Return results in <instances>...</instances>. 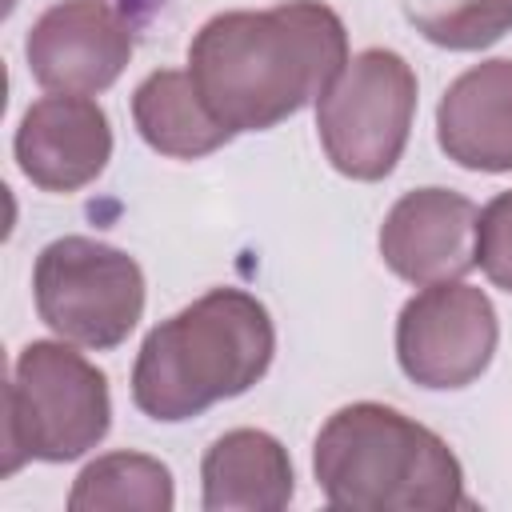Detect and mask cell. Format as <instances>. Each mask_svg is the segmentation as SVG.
Here are the masks:
<instances>
[{
  "mask_svg": "<svg viewBox=\"0 0 512 512\" xmlns=\"http://www.w3.org/2000/svg\"><path fill=\"white\" fill-rule=\"evenodd\" d=\"M344 20L320 0L216 12L188 44V76L228 132H264L320 100L348 64Z\"/></svg>",
  "mask_w": 512,
  "mask_h": 512,
  "instance_id": "6da1fadb",
  "label": "cell"
},
{
  "mask_svg": "<svg viewBox=\"0 0 512 512\" xmlns=\"http://www.w3.org/2000/svg\"><path fill=\"white\" fill-rule=\"evenodd\" d=\"M276 356L268 308L244 288H212L160 320L132 364V404L160 424L244 396Z\"/></svg>",
  "mask_w": 512,
  "mask_h": 512,
  "instance_id": "7a4b0ae2",
  "label": "cell"
},
{
  "mask_svg": "<svg viewBox=\"0 0 512 512\" xmlns=\"http://www.w3.org/2000/svg\"><path fill=\"white\" fill-rule=\"evenodd\" d=\"M312 472L324 500L344 512L472 508L448 440L376 400L344 404L320 424Z\"/></svg>",
  "mask_w": 512,
  "mask_h": 512,
  "instance_id": "3957f363",
  "label": "cell"
},
{
  "mask_svg": "<svg viewBox=\"0 0 512 512\" xmlns=\"http://www.w3.org/2000/svg\"><path fill=\"white\" fill-rule=\"evenodd\" d=\"M108 428V376L84 352L68 340H32L16 352L4 388V476L28 460H80Z\"/></svg>",
  "mask_w": 512,
  "mask_h": 512,
  "instance_id": "277c9868",
  "label": "cell"
},
{
  "mask_svg": "<svg viewBox=\"0 0 512 512\" xmlns=\"http://www.w3.org/2000/svg\"><path fill=\"white\" fill-rule=\"evenodd\" d=\"M416 92V72L400 52H356L316 100V136L328 164L348 180H384L404 156Z\"/></svg>",
  "mask_w": 512,
  "mask_h": 512,
  "instance_id": "5b68a950",
  "label": "cell"
},
{
  "mask_svg": "<svg viewBox=\"0 0 512 512\" xmlns=\"http://www.w3.org/2000/svg\"><path fill=\"white\" fill-rule=\"evenodd\" d=\"M32 300L60 340L108 352L144 316V272L124 248L92 236H60L36 256Z\"/></svg>",
  "mask_w": 512,
  "mask_h": 512,
  "instance_id": "8992f818",
  "label": "cell"
},
{
  "mask_svg": "<svg viewBox=\"0 0 512 512\" xmlns=\"http://www.w3.org/2000/svg\"><path fill=\"white\" fill-rule=\"evenodd\" d=\"M500 324L484 288L464 280L424 284L396 316L400 372L432 392L468 388L496 356Z\"/></svg>",
  "mask_w": 512,
  "mask_h": 512,
  "instance_id": "52a82bcc",
  "label": "cell"
},
{
  "mask_svg": "<svg viewBox=\"0 0 512 512\" xmlns=\"http://www.w3.org/2000/svg\"><path fill=\"white\" fill-rule=\"evenodd\" d=\"M132 20L112 0H56L24 36V60L40 88L92 96L132 60Z\"/></svg>",
  "mask_w": 512,
  "mask_h": 512,
  "instance_id": "ba28073f",
  "label": "cell"
},
{
  "mask_svg": "<svg viewBox=\"0 0 512 512\" xmlns=\"http://www.w3.org/2000/svg\"><path fill=\"white\" fill-rule=\"evenodd\" d=\"M476 204L452 188L404 192L380 224V260L408 284L460 280L476 268Z\"/></svg>",
  "mask_w": 512,
  "mask_h": 512,
  "instance_id": "9c48e42d",
  "label": "cell"
},
{
  "mask_svg": "<svg viewBox=\"0 0 512 512\" xmlns=\"http://www.w3.org/2000/svg\"><path fill=\"white\" fill-rule=\"evenodd\" d=\"M12 152L40 192H80L112 160L108 112L92 96H40L20 116Z\"/></svg>",
  "mask_w": 512,
  "mask_h": 512,
  "instance_id": "30bf717a",
  "label": "cell"
},
{
  "mask_svg": "<svg viewBox=\"0 0 512 512\" xmlns=\"http://www.w3.org/2000/svg\"><path fill=\"white\" fill-rule=\"evenodd\" d=\"M436 144L468 172H512V60H480L436 104Z\"/></svg>",
  "mask_w": 512,
  "mask_h": 512,
  "instance_id": "8fae6325",
  "label": "cell"
},
{
  "mask_svg": "<svg viewBox=\"0 0 512 512\" xmlns=\"http://www.w3.org/2000/svg\"><path fill=\"white\" fill-rule=\"evenodd\" d=\"M200 488L208 512H280L296 492L292 456L264 428H232L204 452Z\"/></svg>",
  "mask_w": 512,
  "mask_h": 512,
  "instance_id": "7c38bea8",
  "label": "cell"
},
{
  "mask_svg": "<svg viewBox=\"0 0 512 512\" xmlns=\"http://www.w3.org/2000/svg\"><path fill=\"white\" fill-rule=\"evenodd\" d=\"M132 120L144 144L172 160H200L236 136L208 112L192 76L180 68H160L140 80L132 92Z\"/></svg>",
  "mask_w": 512,
  "mask_h": 512,
  "instance_id": "4fadbf2b",
  "label": "cell"
},
{
  "mask_svg": "<svg viewBox=\"0 0 512 512\" xmlns=\"http://www.w3.org/2000/svg\"><path fill=\"white\" fill-rule=\"evenodd\" d=\"M176 484L168 464L144 452H104L80 468L68 492L72 512H172Z\"/></svg>",
  "mask_w": 512,
  "mask_h": 512,
  "instance_id": "5bb4252c",
  "label": "cell"
},
{
  "mask_svg": "<svg viewBox=\"0 0 512 512\" xmlns=\"http://www.w3.org/2000/svg\"><path fill=\"white\" fill-rule=\"evenodd\" d=\"M404 20L436 48L480 52L512 32V0H400Z\"/></svg>",
  "mask_w": 512,
  "mask_h": 512,
  "instance_id": "9a60e30c",
  "label": "cell"
},
{
  "mask_svg": "<svg viewBox=\"0 0 512 512\" xmlns=\"http://www.w3.org/2000/svg\"><path fill=\"white\" fill-rule=\"evenodd\" d=\"M476 264L496 288L512 292V188L496 192L476 216Z\"/></svg>",
  "mask_w": 512,
  "mask_h": 512,
  "instance_id": "2e32d148",
  "label": "cell"
},
{
  "mask_svg": "<svg viewBox=\"0 0 512 512\" xmlns=\"http://www.w3.org/2000/svg\"><path fill=\"white\" fill-rule=\"evenodd\" d=\"M112 4H116L128 20H148V16H152L156 8H164L168 0H112Z\"/></svg>",
  "mask_w": 512,
  "mask_h": 512,
  "instance_id": "e0dca14e",
  "label": "cell"
}]
</instances>
